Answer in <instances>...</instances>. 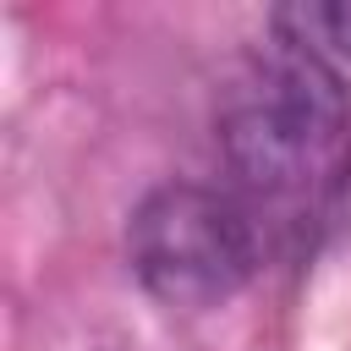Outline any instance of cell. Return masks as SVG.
Segmentation results:
<instances>
[{
    "label": "cell",
    "instance_id": "obj_1",
    "mask_svg": "<svg viewBox=\"0 0 351 351\" xmlns=\"http://www.w3.org/2000/svg\"><path fill=\"white\" fill-rule=\"evenodd\" d=\"M346 82L340 71L296 44V38H269L247 60V82L230 93L219 115V143L225 165L263 197H291L335 176L346 159Z\"/></svg>",
    "mask_w": 351,
    "mask_h": 351
},
{
    "label": "cell",
    "instance_id": "obj_2",
    "mask_svg": "<svg viewBox=\"0 0 351 351\" xmlns=\"http://www.w3.org/2000/svg\"><path fill=\"white\" fill-rule=\"evenodd\" d=\"M126 247L143 291L181 313L230 302L258 269L252 219L230 197L192 181L154 186L126 225Z\"/></svg>",
    "mask_w": 351,
    "mask_h": 351
},
{
    "label": "cell",
    "instance_id": "obj_3",
    "mask_svg": "<svg viewBox=\"0 0 351 351\" xmlns=\"http://www.w3.org/2000/svg\"><path fill=\"white\" fill-rule=\"evenodd\" d=\"M274 33L296 38L307 49H335L351 60V0H307V5H280L274 11Z\"/></svg>",
    "mask_w": 351,
    "mask_h": 351
}]
</instances>
